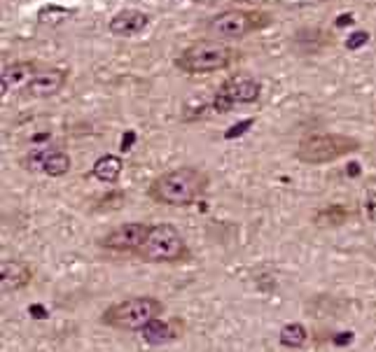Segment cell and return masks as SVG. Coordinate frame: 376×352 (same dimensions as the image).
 <instances>
[{
    "label": "cell",
    "instance_id": "cell-11",
    "mask_svg": "<svg viewBox=\"0 0 376 352\" xmlns=\"http://www.w3.org/2000/svg\"><path fill=\"white\" fill-rule=\"evenodd\" d=\"M147 26V15L138 10H124L120 15H115L110 19L108 28L112 35H122V37H131L136 33H141L143 28Z\"/></svg>",
    "mask_w": 376,
    "mask_h": 352
},
{
    "label": "cell",
    "instance_id": "cell-13",
    "mask_svg": "<svg viewBox=\"0 0 376 352\" xmlns=\"http://www.w3.org/2000/svg\"><path fill=\"white\" fill-rule=\"evenodd\" d=\"M33 159L37 161V166L42 168L47 175L52 178H61L71 171V156L64 149H47V152H37Z\"/></svg>",
    "mask_w": 376,
    "mask_h": 352
},
{
    "label": "cell",
    "instance_id": "cell-7",
    "mask_svg": "<svg viewBox=\"0 0 376 352\" xmlns=\"http://www.w3.org/2000/svg\"><path fill=\"white\" fill-rule=\"evenodd\" d=\"M269 17L262 12H248V10H227L220 12L208 21V33L213 37H222V40H231V37H243L253 30L267 26Z\"/></svg>",
    "mask_w": 376,
    "mask_h": 352
},
{
    "label": "cell",
    "instance_id": "cell-17",
    "mask_svg": "<svg viewBox=\"0 0 376 352\" xmlns=\"http://www.w3.org/2000/svg\"><path fill=\"white\" fill-rule=\"evenodd\" d=\"M367 42H369V33H367V30H355V33H350L346 37V49L355 52V49H360L362 45H367Z\"/></svg>",
    "mask_w": 376,
    "mask_h": 352
},
{
    "label": "cell",
    "instance_id": "cell-6",
    "mask_svg": "<svg viewBox=\"0 0 376 352\" xmlns=\"http://www.w3.org/2000/svg\"><path fill=\"white\" fill-rule=\"evenodd\" d=\"M262 93V84L250 75H231L229 80H224L220 86H217L215 96L211 100V108L215 112H229L236 105H248L255 103Z\"/></svg>",
    "mask_w": 376,
    "mask_h": 352
},
{
    "label": "cell",
    "instance_id": "cell-2",
    "mask_svg": "<svg viewBox=\"0 0 376 352\" xmlns=\"http://www.w3.org/2000/svg\"><path fill=\"white\" fill-rule=\"evenodd\" d=\"M161 313H164V304L159 299L134 297L110 306L101 315V322L120 331H143L145 326L156 322L161 317Z\"/></svg>",
    "mask_w": 376,
    "mask_h": 352
},
{
    "label": "cell",
    "instance_id": "cell-15",
    "mask_svg": "<svg viewBox=\"0 0 376 352\" xmlns=\"http://www.w3.org/2000/svg\"><path fill=\"white\" fill-rule=\"evenodd\" d=\"M143 336H145L147 343L152 345H159V343H168L173 341L175 336H178V331H175V324L173 322H161V319H156L150 326L143 329Z\"/></svg>",
    "mask_w": 376,
    "mask_h": 352
},
{
    "label": "cell",
    "instance_id": "cell-14",
    "mask_svg": "<svg viewBox=\"0 0 376 352\" xmlns=\"http://www.w3.org/2000/svg\"><path fill=\"white\" fill-rule=\"evenodd\" d=\"M122 168H124V163H122L120 156L105 154L91 166V175L96 180H101V182H115L117 178H120Z\"/></svg>",
    "mask_w": 376,
    "mask_h": 352
},
{
    "label": "cell",
    "instance_id": "cell-10",
    "mask_svg": "<svg viewBox=\"0 0 376 352\" xmlns=\"http://www.w3.org/2000/svg\"><path fill=\"white\" fill-rule=\"evenodd\" d=\"M64 84H66V71L47 68V71L35 73V77L28 82L26 91L35 98H45V96H54L56 91H61Z\"/></svg>",
    "mask_w": 376,
    "mask_h": 352
},
{
    "label": "cell",
    "instance_id": "cell-20",
    "mask_svg": "<svg viewBox=\"0 0 376 352\" xmlns=\"http://www.w3.org/2000/svg\"><path fill=\"white\" fill-rule=\"evenodd\" d=\"M131 140H134V133H127V138H124V147H122V149H129Z\"/></svg>",
    "mask_w": 376,
    "mask_h": 352
},
{
    "label": "cell",
    "instance_id": "cell-1",
    "mask_svg": "<svg viewBox=\"0 0 376 352\" xmlns=\"http://www.w3.org/2000/svg\"><path fill=\"white\" fill-rule=\"evenodd\" d=\"M206 187H208V175L194 166L173 168L164 175H159L147 189V196L154 203L161 205H192L194 201L204 196Z\"/></svg>",
    "mask_w": 376,
    "mask_h": 352
},
{
    "label": "cell",
    "instance_id": "cell-18",
    "mask_svg": "<svg viewBox=\"0 0 376 352\" xmlns=\"http://www.w3.org/2000/svg\"><path fill=\"white\" fill-rule=\"evenodd\" d=\"M250 124H253V119H246V122H241V124H236L234 131H227V138H236V136H241L243 131H246Z\"/></svg>",
    "mask_w": 376,
    "mask_h": 352
},
{
    "label": "cell",
    "instance_id": "cell-19",
    "mask_svg": "<svg viewBox=\"0 0 376 352\" xmlns=\"http://www.w3.org/2000/svg\"><path fill=\"white\" fill-rule=\"evenodd\" d=\"M353 21H355V17H353V15H341L339 19H337L334 24L341 28V26H350V24H353Z\"/></svg>",
    "mask_w": 376,
    "mask_h": 352
},
{
    "label": "cell",
    "instance_id": "cell-5",
    "mask_svg": "<svg viewBox=\"0 0 376 352\" xmlns=\"http://www.w3.org/2000/svg\"><path fill=\"white\" fill-rule=\"evenodd\" d=\"M360 149V140L350 136L339 133H313L299 140L297 159L309 163V166H321V163L337 161L341 156Z\"/></svg>",
    "mask_w": 376,
    "mask_h": 352
},
{
    "label": "cell",
    "instance_id": "cell-12",
    "mask_svg": "<svg viewBox=\"0 0 376 352\" xmlns=\"http://www.w3.org/2000/svg\"><path fill=\"white\" fill-rule=\"evenodd\" d=\"M35 66L30 61H19V64H10L3 68V75H0V89L3 93L15 91L19 86H28V82L35 77Z\"/></svg>",
    "mask_w": 376,
    "mask_h": 352
},
{
    "label": "cell",
    "instance_id": "cell-8",
    "mask_svg": "<svg viewBox=\"0 0 376 352\" xmlns=\"http://www.w3.org/2000/svg\"><path fill=\"white\" fill-rule=\"evenodd\" d=\"M150 229H152V226L145 224V222L120 224L112 231H108V234L98 241V245L105 250H117V252H136V250L145 243Z\"/></svg>",
    "mask_w": 376,
    "mask_h": 352
},
{
    "label": "cell",
    "instance_id": "cell-16",
    "mask_svg": "<svg viewBox=\"0 0 376 352\" xmlns=\"http://www.w3.org/2000/svg\"><path fill=\"white\" fill-rule=\"evenodd\" d=\"M278 338H280V345H283V348H302V345L306 343V338H309V331H306L304 324L290 322L280 329Z\"/></svg>",
    "mask_w": 376,
    "mask_h": 352
},
{
    "label": "cell",
    "instance_id": "cell-3",
    "mask_svg": "<svg viewBox=\"0 0 376 352\" xmlns=\"http://www.w3.org/2000/svg\"><path fill=\"white\" fill-rule=\"evenodd\" d=\"M138 259L147 263H173L187 259V243L183 234L171 224H156L150 229L145 243L136 250Z\"/></svg>",
    "mask_w": 376,
    "mask_h": 352
},
{
    "label": "cell",
    "instance_id": "cell-9",
    "mask_svg": "<svg viewBox=\"0 0 376 352\" xmlns=\"http://www.w3.org/2000/svg\"><path fill=\"white\" fill-rule=\"evenodd\" d=\"M30 278H33V271H30L28 263L19 259H3V263H0V289H3V294L19 292L21 287L28 285Z\"/></svg>",
    "mask_w": 376,
    "mask_h": 352
},
{
    "label": "cell",
    "instance_id": "cell-4",
    "mask_svg": "<svg viewBox=\"0 0 376 352\" xmlns=\"http://www.w3.org/2000/svg\"><path fill=\"white\" fill-rule=\"evenodd\" d=\"M234 59V52L217 40H199L185 47L175 59V68L187 75H206L227 68Z\"/></svg>",
    "mask_w": 376,
    "mask_h": 352
}]
</instances>
